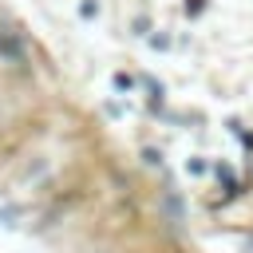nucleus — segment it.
<instances>
[{
    "instance_id": "1",
    "label": "nucleus",
    "mask_w": 253,
    "mask_h": 253,
    "mask_svg": "<svg viewBox=\"0 0 253 253\" xmlns=\"http://www.w3.org/2000/svg\"><path fill=\"white\" fill-rule=\"evenodd\" d=\"M0 51H4L8 59H24V47H20V40L12 36V28H0Z\"/></svg>"
}]
</instances>
